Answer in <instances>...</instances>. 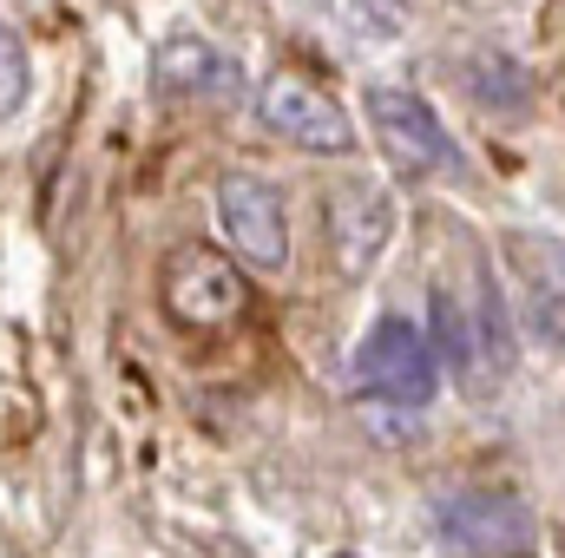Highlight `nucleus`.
I'll return each instance as SVG.
<instances>
[{"label": "nucleus", "mask_w": 565, "mask_h": 558, "mask_svg": "<svg viewBox=\"0 0 565 558\" xmlns=\"http://www.w3.org/2000/svg\"><path fill=\"white\" fill-rule=\"evenodd\" d=\"M434 362L460 382V388H473V395H487L507 368H513V322H507V289L493 277V264L487 257H467V277L440 282L434 289Z\"/></svg>", "instance_id": "nucleus-1"}, {"label": "nucleus", "mask_w": 565, "mask_h": 558, "mask_svg": "<svg viewBox=\"0 0 565 558\" xmlns=\"http://www.w3.org/2000/svg\"><path fill=\"white\" fill-rule=\"evenodd\" d=\"M158 302H164V315L178 329L211 335V329H231L250 309V289H244L237 257H224V250H211V244L191 237V244L164 250V264H158Z\"/></svg>", "instance_id": "nucleus-2"}, {"label": "nucleus", "mask_w": 565, "mask_h": 558, "mask_svg": "<svg viewBox=\"0 0 565 558\" xmlns=\"http://www.w3.org/2000/svg\"><path fill=\"white\" fill-rule=\"evenodd\" d=\"M434 533L467 558H533L540 552V519L507 486H454V493H440L434 500Z\"/></svg>", "instance_id": "nucleus-3"}, {"label": "nucleus", "mask_w": 565, "mask_h": 558, "mask_svg": "<svg viewBox=\"0 0 565 558\" xmlns=\"http://www.w3.org/2000/svg\"><path fill=\"white\" fill-rule=\"evenodd\" d=\"M434 388H440V362L427 335L408 315H382L355 348V395L388 401V408H427Z\"/></svg>", "instance_id": "nucleus-4"}, {"label": "nucleus", "mask_w": 565, "mask_h": 558, "mask_svg": "<svg viewBox=\"0 0 565 558\" xmlns=\"http://www.w3.org/2000/svg\"><path fill=\"white\" fill-rule=\"evenodd\" d=\"M322 230H329V257H335V270H342L349 282L369 277V270L382 264L388 237H395V197L382 191V178L349 171V178L329 184V197H322Z\"/></svg>", "instance_id": "nucleus-5"}, {"label": "nucleus", "mask_w": 565, "mask_h": 558, "mask_svg": "<svg viewBox=\"0 0 565 558\" xmlns=\"http://www.w3.org/2000/svg\"><path fill=\"white\" fill-rule=\"evenodd\" d=\"M362 112H369V132H375V144L388 151V164L402 178H434V171L454 164V139H447L440 112L415 86H369Z\"/></svg>", "instance_id": "nucleus-6"}, {"label": "nucleus", "mask_w": 565, "mask_h": 558, "mask_svg": "<svg viewBox=\"0 0 565 558\" xmlns=\"http://www.w3.org/2000/svg\"><path fill=\"white\" fill-rule=\"evenodd\" d=\"M217 224L231 237V250L250 270H282L289 264V217H282V191L257 171H224L217 178Z\"/></svg>", "instance_id": "nucleus-7"}, {"label": "nucleus", "mask_w": 565, "mask_h": 558, "mask_svg": "<svg viewBox=\"0 0 565 558\" xmlns=\"http://www.w3.org/2000/svg\"><path fill=\"white\" fill-rule=\"evenodd\" d=\"M257 112H264V126L289 139L296 151H316V158H342V151H355V126H349V112L322 93V86H309L302 73H270L264 79V93H257Z\"/></svg>", "instance_id": "nucleus-8"}, {"label": "nucleus", "mask_w": 565, "mask_h": 558, "mask_svg": "<svg viewBox=\"0 0 565 558\" xmlns=\"http://www.w3.org/2000/svg\"><path fill=\"white\" fill-rule=\"evenodd\" d=\"M151 86L164 99H237L244 93V66L211 33L178 26V33H164L151 46Z\"/></svg>", "instance_id": "nucleus-9"}, {"label": "nucleus", "mask_w": 565, "mask_h": 558, "mask_svg": "<svg viewBox=\"0 0 565 558\" xmlns=\"http://www.w3.org/2000/svg\"><path fill=\"white\" fill-rule=\"evenodd\" d=\"M467 79H473L467 93H473L487 112H513V119H520V112L533 106V86H526V73H520L507 53H480V60L467 66Z\"/></svg>", "instance_id": "nucleus-10"}, {"label": "nucleus", "mask_w": 565, "mask_h": 558, "mask_svg": "<svg viewBox=\"0 0 565 558\" xmlns=\"http://www.w3.org/2000/svg\"><path fill=\"white\" fill-rule=\"evenodd\" d=\"M26 93H33V60H26V40L0 20V126L26 106Z\"/></svg>", "instance_id": "nucleus-11"}]
</instances>
